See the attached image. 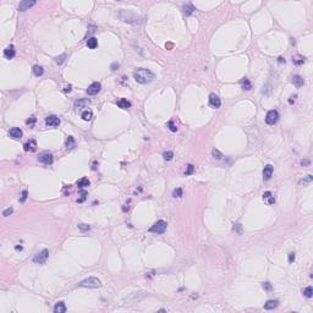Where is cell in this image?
Returning a JSON list of instances; mask_svg holds the SVG:
<instances>
[{
    "label": "cell",
    "instance_id": "obj_1",
    "mask_svg": "<svg viewBox=\"0 0 313 313\" xmlns=\"http://www.w3.org/2000/svg\"><path fill=\"white\" fill-rule=\"evenodd\" d=\"M133 78L136 80V82H138L141 85H146V83H149L151 81H153L154 78V74L152 71H149L148 69H137L136 71L133 72Z\"/></svg>",
    "mask_w": 313,
    "mask_h": 313
},
{
    "label": "cell",
    "instance_id": "obj_2",
    "mask_svg": "<svg viewBox=\"0 0 313 313\" xmlns=\"http://www.w3.org/2000/svg\"><path fill=\"white\" fill-rule=\"evenodd\" d=\"M78 286H80V287H92V289H97V287H100V286H102V281H100L98 278L91 276V278H87V279L80 281V282H78Z\"/></svg>",
    "mask_w": 313,
    "mask_h": 313
},
{
    "label": "cell",
    "instance_id": "obj_3",
    "mask_svg": "<svg viewBox=\"0 0 313 313\" xmlns=\"http://www.w3.org/2000/svg\"><path fill=\"white\" fill-rule=\"evenodd\" d=\"M167 226H168L167 221H164V220H158L157 223H154V224L152 225V228L149 229V231H151V232H154V234H164V232H165V230H167Z\"/></svg>",
    "mask_w": 313,
    "mask_h": 313
},
{
    "label": "cell",
    "instance_id": "obj_4",
    "mask_svg": "<svg viewBox=\"0 0 313 313\" xmlns=\"http://www.w3.org/2000/svg\"><path fill=\"white\" fill-rule=\"evenodd\" d=\"M48 257H49V251L48 250H43V251L38 252L37 255L33 257V262L34 263H38V264H43V263L46 262Z\"/></svg>",
    "mask_w": 313,
    "mask_h": 313
},
{
    "label": "cell",
    "instance_id": "obj_5",
    "mask_svg": "<svg viewBox=\"0 0 313 313\" xmlns=\"http://www.w3.org/2000/svg\"><path fill=\"white\" fill-rule=\"evenodd\" d=\"M279 120V113L276 110H270L267 113V116H265V122L268 125H274V124L278 122Z\"/></svg>",
    "mask_w": 313,
    "mask_h": 313
},
{
    "label": "cell",
    "instance_id": "obj_6",
    "mask_svg": "<svg viewBox=\"0 0 313 313\" xmlns=\"http://www.w3.org/2000/svg\"><path fill=\"white\" fill-rule=\"evenodd\" d=\"M45 125L48 127H56L60 125V119L55 115H50L48 117H45Z\"/></svg>",
    "mask_w": 313,
    "mask_h": 313
},
{
    "label": "cell",
    "instance_id": "obj_7",
    "mask_svg": "<svg viewBox=\"0 0 313 313\" xmlns=\"http://www.w3.org/2000/svg\"><path fill=\"white\" fill-rule=\"evenodd\" d=\"M38 160L40 163H43V164H46V165H49L53 163V154L49 152H44V153H40L39 157H38Z\"/></svg>",
    "mask_w": 313,
    "mask_h": 313
},
{
    "label": "cell",
    "instance_id": "obj_8",
    "mask_svg": "<svg viewBox=\"0 0 313 313\" xmlns=\"http://www.w3.org/2000/svg\"><path fill=\"white\" fill-rule=\"evenodd\" d=\"M209 104H210V107L218 109V108H220V105H221V100L215 93H210L209 94Z\"/></svg>",
    "mask_w": 313,
    "mask_h": 313
},
{
    "label": "cell",
    "instance_id": "obj_9",
    "mask_svg": "<svg viewBox=\"0 0 313 313\" xmlns=\"http://www.w3.org/2000/svg\"><path fill=\"white\" fill-rule=\"evenodd\" d=\"M100 88H102V85H100L99 82H93V83L87 88V94L88 96H96V94H98V92L100 91Z\"/></svg>",
    "mask_w": 313,
    "mask_h": 313
},
{
    "label": "cell",
    "instance_id": "obj_10",
    "mask_svg": "<svg viewBox=\"0 0 313 313\" xmlns=\"http://www.w3.org/2000/svg\"><path fill=\"white\" fill-rule=\"evenodd\" d=\"M34 5H36V1H33V0H23L19 4V11H26Z\"/></svg>",
    "mask_w": 313,
    "mask_h": 313
},
{
    "label": "cell",
    "instance_id": "obj_11",
    "mask_svg": "<svg viewBox=\"0 0 313 313\" xmlns=\"http://www.w3.org/2000/svg\"><path fill=\"white\" fill-rule=\"evenodd\" d=\"M273 170L274 169H273V167H271L270 164L264 167V169H263V180L264 181H267V180H269L271 178V175H273Z\"/></svg>",
    "mask_w": 313,
    "mask_h": 313
},
{
    "label": "cell",
    "instance_id": "obj_12",
    "mask_svg": "<svg viewBox=\"0 0 313 313\" xmlns=\"http://www.w3.org/2000/svg\"><path fill=\"white\" fill-rule=\"evenodd\" d=\"M88 105H90V100L88 99H81V100H78V102L75 103V109H76V111H81L83 108H87Z\"/></svg>",
    "mask_w": 313,
    "mask_h": 313
},
{
    "label": "cell",
    "instance_id": "obj_13",
    "mask_svg": "<svg viewBox=\"0 0 313 313\" xmlns=\"http://www.w3.org/2000/svg\"><path fill=\"white\" fill-rule=\"evenodd\" d=\"M23 149H25L26 152H34L37 149V142L34 139L28 141V142L23 146Z\"/></svg>",
    "mask_w": 313,
    "mask_h": 313
},
{
    "label": "cell",
    "instance_id": "obj_14",
    "mask_svg": "<svg viewBox=\"0 0 313 313\" xmlns=\"http://www.w3.org/2000/svg\"><path fill=\"white\" fill-rule=\"evenodd\" d=\"M15 48H14V45H9L6 49H4V56L6 58V59H12L15 56Z\"/></svg>",
    "mask_w": 313,
    "mask_h": 313
},
{
    "label": "cell",
    "instance_id": "obj_15",
    "mask_svg": "<svg viewBox=\"0 0 313 313\" xmlns=\"http://www.w3.org/2000/svg\"><path fill=\"white\" fill-rule=\"evenodd\" d=\"M10 136L12 138H15V139H19V138H21L22 137V131H21V128H19V127H12L10 130Z\"/></svg>",
    "mask_w": 313,
    "mask_h": 313
},
{
    "label": "cell",
    "instance_id": "obj_16",
    "mask_svg": "<svg viewBox=\"0 0 313 313\" xmlns=\"http://www.w3.org/2000/svg\"><path fill=\"white\" fill-rule=\"evenodd\" d=\"M194 10H196V8H194L192 4H186V5H184V6H182V11H184V14H185L186 16L192 15V14L194 12Z\"/></svg>",
    "mask_w": 313,
    "mask_h": 313
},
{
    "label": "cell",
    "instance_id": "obj_17",
    "mask_svg": "<svg viewBox=\"0 0 313 313\" xmlns=\"http://www.w3.org/2000/svg\"><path fill=\"white\" fill-rule=\"evenodd\" d=\"M263 199H264L268 204H274V203H275V198H274L273 194H271L270 191H267V192H264V193H263Z\"/></svg>",
    "mask_w": 313,
    "mask_h": 313
},
{
    "label": "cell",
    "instance_id": "obj_18",
    "mask_svg": "<svg viewBox=\"0 0 313 313\" xmlns=\"http://www.w3.org/2000/svg\"><path fill=\"white\" fill-rule=\"evenodd\" d=\"M278 305H279V301L278 300H269L264 303V308L265 310H274L278 307Z\"/></svg>",
    "mask_w": 313,
    "mask_h": 313
},
{
    "label": "cell",
    "instance_id": "obj_19",
    "mask_svg": "<svg viewBox=\"0 0 313 313\" xmlns=\"http://www.w3.org/2000/svg\"><path fill=\"white\" fill-rule=\"evenodd\" d=\"M240 85H241V87H242V90H245V91H250L251 88H252V83L250 82V80H248V78H246V77H244L242 80H240Z\"/></svg>",
    "mask_w": 313,
    "mask_h": 313
},
{
    "label": "cell",
    "instance_id": "obj_20",
    "mask_svg": "<svg viewBox=\"0 0 313 313\" xmlns=\"http://www.w3.org/2000/svg\"><path fill=\"white\" fill-rule=\"evenodd\" d=\"M292 83L296 86L297 88H300V87H302L303 86V83H305V81H303V78L301 77L300 75H295L294 77H292Z\"/></svg>",
    "mask_w": 313,
    "mask_h": 313
},
{
    "label": "cell",
    "instance_id": "obj_21",
    "mask_svg": "<svg viewBox=\"0 0 313 313\" xmlns=\"http://www.w3.org/2000/svg\"><path fill=\"white\" fill-rule=\"evenodd\" d=\"M97 45H98V40H97L96 37H91V38L87 39V46L90 49H96Z\"/></svg>",
    "mask_w": 313,
    "mask_h": 313
},
{
    "label": "cell",
    "instance_id": "obj_22",
    "mask_svg": "<svg viewBox=\"0 0 313 313\" xmlns=\"http://www.w3.org/2000/svg\"><path fill=\"white\" fill-rule=\"evenodd\" d=\"M75 147H76L75 138L72 137V136H69L67 139H66V148H67V151H72Z\"/></svg>",
    "mask_w": 313,
    "mask_h": 313
},
{
    "label": "cell",
    "instance_id": "obj_23",
    "mask_svg": "<svg viewBox=\"0 0 313 313\" xmlns=\"http://www.w3.org/2000/svg\"><path fill=\"white\" fill-rule=\"evenodd\" d=\"M54 312L55 313H65L66 312V306L64 302H58L54 307Z\"/></svg>",
    "mask_w": 313,
    "mask_h": 313
},
{
    "label": "cell",
    "instance_id": "obj_24",
    "mask_svg": "<svg viewBox=\"0 0 313 313\" xmlns=\"http://www.w3.org/2000/svg\"><path fill=\"white\" fill-rule=\"evenodd\" d=\"M117 107L121 108V109H127V108L131 107V103H130L127 99H125V98H121V99L119 100V102H117Z\"/></svg>",
    "mask_w": 313,
    "mask_h": 313
},
{
    "label": "cell",
    "instance_id": "obj_25",
    "mask_svg": "<svg viewBox=\"0 0 313 313\" xmlns=\"http://www.w3.org/2000/svg\"><path fill=\"white\" fill-rule=\"evenodd\" d=\"M81 117L85 121H91L92 117H93V114H92L91 110H83V111H82V114H81Z\"/></svg>",
    "mask_w": 313,
    "mask_h": 313
},
{
    "label": "cell",
    "instance_id": "obj_26",
    "mask_svg": "<svg viewBox=\"0 0 313 313\" xmlns=\"http://www.w3.org/2000/svg\"><path fill=\"white\" fill-rule=\"evenodd\" d=\"M305 61H306V59L303 56H301V55H296V56L292 58V62L295 65H297V66H300V65H303Z\"/></svg>",
    "mask_w": 313,
    "mask_h": 313
},
{
    "label": "cell",
    "instance_id": "obj_27",
    "mask_svg": "<svg viewBox=\"0 0 313 313\" xmlns=\"http://www.w3.org/2000/svg\"><path fill=\"white\" fill-rule=\"evenodd\" d=\"M33 74L37 76V77H39V76H42L44 74V69L42 66H39V65H36V66H33Z\"/></svg>",
    "mask_w": 313,
    "mask_h": 313
},
{
    "label": "cell",
    "instance_id": "obj_28",
    "mask_svg": "<svg viewBox=\"0 0 313 313\" xmlns=\"http://www.w3.org/2000/svg\"><path fill=\"white\" fill-rule=\"evenodd\" d=\"M77 186L80 188H83V187H87V186H90V180H88L87 178H82L77 181Z\"/></svg>",
    "mask_w": 313,
    "mask_h": 313
},
{
    "label": "cell",
    "instance_id": "obj_29",
    "mask_svg": "<svg viewBox=\"0 0 313 313\" xmlns=\"http://www.w3.org/2000/svg\"><path fill=\"white\" fill-rule=\"evenodd\" d=\"M303 295L306 297H312V295H313V289L312 286H307L305 290H303Z\"/></svg>",
    "mask_w": 313,
    "mask_h": 313
},
{
    "label": "cell",
    "instance_id": "obj_30",
    "mask_svg": "<svg viewBox=\"0 0 313 313\" xmlns=\"http://www.w3.org/2000/svg\"><path fill=\"white\" fill-rule=\"evenodd\" d=\"M312 180H313L312 175H307V178H306V179H303V180H301V181H300V185H303V186H306L307 184H311Z\"/></svg>",
    "mask_w": 313,
    "mask_h": 313
},
{
    "label": "cell",
    "instance_id": "obj_31",
    "mask_svg": "<svg viewBox=\"0 0 313 313\" xmlns=\"http://www.w3.org/2000/svg\"><path fill=\"white\" fill-rule=\"evenodd\" d=\"M212 154H213V157L215 159H218V160H220V159H223V154L218 151V149H213V152H212Z\"/></svg>",
    "mask_w": 313,
    "mask_h": 313
},
{
    "label": "cell",
    "instance_id": "obj_32",
    "mask_svg": "<svg viewBox=\"0 0 313 313\" xmlns=\"http://www.w3.org/2000/svg\"><path fill=\"white\" fill-rule=\"evenodd\" d=\"M163 157H164L165 160H168V162H169V160H171V159H173L174 153H173V152H170V151H169V152H165L164 154H163Z\"/></svg>",
    "mask_w": 313,
    "mask_h": 313
},
{
    "label": "cell",
    "instance_id": "obj_33",
    "mask_svg": "<svg viewBox=\"0 0 313 313\" xmlns=\"http://www.w3.org/2000/svg\"><path fill=\"white\" fill-rule=\"evenodd\" d=\"M65 59H66V54H61L60 56H58V58L55 59V61H56L58 65H61V64L65 61Z\"/></svg>",
    "mask_w": 313,
    "mask_h": 313
},
{
    "label": "cell",
    "instance_id": "obj_34",
    "mask_svg": "<svg viewBox=\"0 0 313 313\" xmlns=\"http://www.w3.org/2000/svg\"><path fill=\"white\" fill-rule=\"evenodd\" d=\"M168 127H169V130H170L171 132H176V131H178V127H176V125H175L173 121H169L168 122Z\"/></svg>",
    "mask_w": 313,
    "mask_h": 313
},
{
    "label": "cell",
    "instance_id": "obj_35",
    "mask_svg": "<svg viewBox=\"0 0 313 313\" xmlns=\"http://www.w3.org/2000/svg\"><path fill=\"white\" fill-rule=\"evenodd\" d=\"M173 196H174L175 198H180V197L182 196V190H181V188H176V190H174Z\"/></svg>",
    "mask_w": 313,
    "mask_h": 313
},
{
    "label": "cell",
    "instance_id": "obj_36",
    "mask_svg": "<svg viewBox=\"0 0 313 313\" xmlns=\"http://www.w3.org/2000/svg\"><path fill=\"white\" fill-rule=\"evenodd\" d=\"M262 286H263V289H264L265 291H271V289H273V286H271V284H270V282H268V281L263 282Z\"/></svg>",
    "mask_w": 313,
    "mask_h": 313
},
{
    "label": "cell",
    "instance_id": "obj_37",
    "mask_svg": "<svg viewBox=\"0 0 313 313\" xmlns=\"http://www.w3.org/2000/svg\"><path fill=\"white\" fill-rule=\"evenodd\" d=\"M193 171H194V167H193L192 164H188L187 168H186V175H191Z\"/></svg>",
    "mask_w": 313,
    "mask_h": 313
},
{
    "label": "cell",
    "instance_id": "obj_38",
    "mask_svg": "<svg viewBox=\"0 0 313 313\" xmlns=\"http://www.w3.org/2000/svg\"><path fill=\"white\" fill-rule=\"evenodd\" d=\"M36 121H37L36 117H34V116H31V117H29V119L26 121V124H27V125H29V126H33L34 124H36Z\"/></svg>",
    "mask_w": 313,
    "mask_h": 313
},
{
    "label": "cell",
    "instance_id": "obj_39",
    "mask_svg": "<svg viewBox=\"0 0 313 313\" xmlns=\"http://www.w3.org/2000/svg\"><path fill=\"white\" fill-rule=\"evenodd\" d=\"M78 229L82 230V231H88V230L91 229V226H90V225H86V224H80V225H78Z\"/></svg>",
    "mask_w": 313,
    "mask_h": 313
},
{
    "label": "cell",
    "instance_id": "obj_40",
    "mask_svg": "<svg viewBox=\"0 0 313 313\" xmlns=\"http://www.w3.org/2000/svg\"><path fill=\"white\" fill-rule=\"evenodd\" d=\"M80 196H81V197H80L77 201H78V202H83V201L86 199V197H87V192H86V191H82Z\"/></svg>",
    "mask_w": 313,
    "mask_h": 313
},
{
    "label": "cell",
    "instance_id": "obj_41",
    "mask_svg": "<svg viewBox=\"0 0 313 313\" xmlns=\"http://www.w3.org/2000/svg\"><path fill=\"white\" fill-rule=\"evenodd\" d=\"M26 198H27V191L25 190V191H22V194H21V198H20V202L21 203H23L26 201Z\"/></svg>",
    "mask_w": 313,
    "mask_h": 313
},
{
    "label": "cell",
    "instance_id": "obj_42",
    "mask_svg": "<svg viewBox=\"0 0 313 313\" xmlns=\"http://www.w3.org/2000/svg\"><path fill=\"white\" fill-rule=\"evenodd\" d=\"M10 214H12V208H8V209H5L3 212V215L4 217H9Z\"/></svg>",
    "mask_w": 313,
    "mask_h": 313
},
{
    "label": "cell",
    "instance_id": "obj_43",
    "mask_svg": "<svg viewBox=\"0 0 313 313\" xmlns=\"http://www.w3.org/2000/svg\"><path fill=\"white\" fill-rule=\"evenodd\" d=\"M295 257H296V256H295V253H294V252L289 253V262H290V263H292V262L295 261Z\"/></svg>",
    "mask_w": 313,
    "mask_h": 313
},
{
    "label": "cell",
    "instance_id": "obj_44",
    "mask_svg": "<svg viewBox=\"0 0 313 313\" xmlns=\"http://www.w3.org/2000/svg\"><path fill=\"white\" fill-rule=\"evenodd\" d=\"M234 231H237V234H241V225L240 224H236V225L234 226Z\"/></svg>",
    "mask_w": 313,
    "mask_h": 313
},
{
    "label": "cell",
    "instance_id": "obj_45",
    "mask_svg": "<svg viewBox=\"0 0 313 313\" xmlns=\"http://www.w3.org/2000/svg\"><path fill=\"white\" fill-rule=\"evenodd\" d=\"M119 67V62H114V64H111V70L113 71H115V70Z\"/></svg>",
    "mask_w": 313,
    "mask_h": 313
},
{
    "label": "cell",
    "instance_id": "obj_46",
    "mask_svg": "<svg viewBox=\"0 0 313 313\" xmlns=\"http://www.w3.org/2000/svg\"><path fill=\"white\" fill-rule=\"evenodd\" d=\"M278 62H279V64H282V62H284V64H285V59L282 58V56H279V58H278Z\"/></svg>",
    "mask_w": 313,
    "mask_h": 313
},
{
    "label": "cell",
    "instance_id": "obj_47",
    "mask_svg": "<svg viewBox=\"0 0 313 313\" xmlns=\"http://www.w3.org/2000/svg\"><path fill=\"white\" fill-rule=\"evenodd\" d=\"M71 90H72V86H71V85H69L66 88H65V92H70Z\"/></svg>",
    "mask_w": 313,
    "mask_h": 313
},
{
    "label": "cell",
    "instance_id": "obj_48",
    "mask_svg": "<svg viewBox=\"0 0 313 313\" xmlns=\"http://www.w3.org/2000/svg\"><path fill=\"white\" fill-rule=\"evenodd\" d=\"M295 98H296V96H294V97H291L290 99H289V103H290V104H294V102H295Z\"/></svg>",
    "mask_w": 313,
    "mask_h": 313
},
{
    "label": "cell",
    "instance_id": "obj_49",
    "mask_svg": "<svg viewBox=\"0 0 313 313\" xmlns=\"http://www.w3.org/2000/svg\"><path fill=\"white\" fill-rule=\"evenodd\" d=\"M96 169H97V162H94L92 164V170H96Z\"/></svg>",
    "mask_w": 313,
    "mask_h": 313
},
{
    "label": "cell",
    "instance_id": "obj_50",
    "mask_svg": "<svg viewBox=\"0 0 313 313\" xmlns=\"http://www.w3.org/2000/svg\"><path fill=\"white\" fill-rule=\"evenodd\" d=\"M15 248H16V251H22V246H16Z\"/></svg>",
    "mask_w": 313,
    "mask_h": 313
},
{
    "label": "cell",
    "instance_id": "obj_51",
    "mask_svg": "<svg viewBox=\"0 0 313 313\" xmlns=\"http://www.w3.org/2000/svg\"><path fill=\"white\" fill-rule=\"evenodd\" d=\"M310 164V162L308 160H302V165H308Z\"/></svg>",
    "mask_w": 313,
    "mask_h": 313
},
{
    "label": "cell",
    "instance_id": "obj_52",
    "mask_svg": "<svg viewBox=\"0 0 313 313\" xmlns=\"http://www.w3.org/2000/svg\"><path fill=\"white\" fill-rule=\"evenodd\" d=\"M291 44L295 45V39H294V38H291Z\"/></svg>",
    "mask_w": 313,
    "mask_h": 313
}]
</instances>
